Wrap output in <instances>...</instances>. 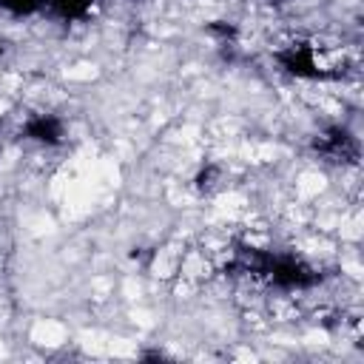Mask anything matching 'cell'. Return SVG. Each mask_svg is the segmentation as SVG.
<instances>
[{"instance_id":"obj_3","label":"cell","mask_w":364,"mask_h":364,"mask_svg":"<svg viewBox=\"0 0 364 364\" xmlns=\"http://www.w3.org/2000/svg\"><path fill=\"white\" fill-rule=\"evenodd\" d=\"M0 3L9 6V9H14V11H31L37 6V0H0Z\"/></svg>"},{"instance_id":"obj_2","label":"cell","mask_w":364,"mask_h":364,"mask_svg":"<svg viewBox=\"0 0 364 364\" xmlns=\"http://www.w3.org/2000/svg\"><path fill=\"white\" fill-rule=\"evenodd\" d=\"M51 3H54V9H57L60 14H65V17H77V14H82V11L88 9L91 0H51Z\"/></svg>"},{"instance_id":"obj_1","label":"cell","mask_w":364,"mask_h":364,"mask_svg":"<svg viewBox=\"0 0 364 364\" xmlns=\"http://www.w3.org/2000/svg\"><path fill=\"white\" fill-rule=\"evenodd\" d=\"M28 134L34 139H43V142H57L60 139V122L54 117H37L34 122H28Z\"/></svg>"}]
</instances>
